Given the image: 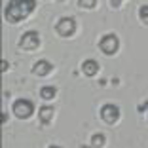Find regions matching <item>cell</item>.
Here are the masks:
<instances>
[{"mask_svg":"<svg viewBox=\"0 0 148 148\" xmlns=\"http://www.w3.org/2000/svg\"><path fill=\"white\" fill-rule=\"evenodd\" d=\"M36 10V0H10L6 4L4 15L8 23H19L27 19Z\"/></svg>","mask_w":148,"mask_h":148,"instance_id":"cell-1","label":"cell"},{"mask_svg":"<svg viewBox=\"0 0 148 148\" xmlns=\"http://www.w3.org/2000/svg\"><path fill=\"white\" fill-rule=\"evenodd\" d=\"M12 110L19 120H27V118H31L34 114V105L29 99H17V101H13Z\"/></svg>","mask_w":148,"mask_h":148,"instance_id":"cell-2","label":"cell"},{"mask_svg":"<svg viewBox=\"0 0 148 148\" xmlns=\"http://www.w3.org/2000/svg\"><path fill=\"white\" fill-rule=\"evenodd\" d=\"M99 49L105 55H114L120 49V40H118L116 34H105L99 40Z\"/></svg>","mask_w":148,"mask_h":148,"instance_id":"cell-3","label":"cell"},{"mask_svg":"<svg viewBox=\"0 0 148 148\" xmlns=\"http://www.w3.org/2000/svg\"><path fill=\"white\" fill-rule=\"evenodd\" d=\"M55 31L59 36H65V38H69V36H72L74 32H76V21H74V17H63L57 21L55 25Z\"/></svg>","mask_w":148,"mask_h":148,"instance_id":"cell-4","label":"cell"},{"mask_svg":"<svg viewBox=\"0 0 148 148\" xmlns=\"http://www.w3.org/2000/svg\"><path fill=\"white\" fill-rule=\"evenodd\" d=\"M101 118H103V122L112 125V123L118 122V118H120V108H118L116 105H112V103L103 105V108H101Z\"/></svg>","mask_w":148,"mask_h":148,"instance_id":"cell-5","label":"cell"},{"mask_svg":"<svg viewBox=\"0 0 148 148\" xmlns=\"http://www.w3.org/2000/svg\"><path fill=\"white\" fill-rule=\"evenodd\" d=\"M19 46L23 49H36L40 46V34L36 31H27L19 40Z\"/></svg>","mask_w":148,"mask_h":148,"instance_id":"cell-6","label":"cell"},{"mask_svg":"<svg viewBox=\"0 0 148 148\" xmlns=\"http://www.w3.org/2000/svg\"><path fill=\"white\" fill-rule=\"evenodd\" d=\"M51 70H53V65L48 59H40V61H36L34 66H32V74H34V76H48Z\"/></svg>","mask_w":148,"mask_h":148,"instance_id":"cell-7","label":"cell"},{"mask_svg":"<svg viewBox=\"0 0 148 148\" xmlns=\"http://www.w3.org/2000/svg\"><path fill=\"white\" fill-rule=\"evenodd\" d=\"M82 72H84V76H95L99 72V63L95 59H86L82 63Z\"/></svg>","mask_w":148,"mask_h":148,"instance_id":"cell-8","label":"cell"},{"mask_svg":"<svg viewBox=\"0 0 148 148\" xmlns=\"http://www.w3.org/2000/svg\"><path fill=\"white\" fill-rule=\"evenodd\" d=\"M53 114H55V108H53V106H40V112H38L40 122L42 123H49L51 118H53Z\"/></svg>","mask_w":148,"mask_h":148,"instance_id":"cell-9","label":"cell"},{"mask_svg":"<svg viewBox=\"0 0 148 148\" xmlns=\"http://www.w3.org/2000/svg\"><path fill=\"white\" fill-rule=\"evenodd\" d=\"M55 95H57V89L53 86H44L42 89H40V97H42L44 101H51V99H55Z\"/></svg>","mask_w":148,"mask_h":148,"instance_id":"cell-10","label":"cell"},{"mask_svg":"<svg viewBox=\"0 0 148 148\" xmlns=\"http://www.w3.org/2000/svg\"><path fill=\"white\" fill-rule=\"evenodd\" d=\"M105 143H106V137L103 135V133H95V135H91V144H93V148L105 146Z\"/></svg>","mask_w":148,"mask_h":148,"instance_id":"cell-11","label":"cell"},{"mask_svg":"<svg viewBox=\"0 0 148 148\" xmlns=\"http://www.w3.org/2000/svg\"><path fill=\"white\" fill-rule=\"evenodd\" d=\"M78 4H80V8H84V10H91V8L97 6V0H78Z\"/></svg>","mask_w":148,"mask_h":148,"instance_id":"cell-12","label":"cell"},{"mask_svg":"<svg viewBox=\"0 0 148 148\" xmlns=\"http://www.w3.org/2000/svg\"><path fill=\"white\" fill-rule=\"evenodd\" d=\"M139 17H140V21H143V23H146V25H148V4L140 6V10H139Z\"/></svg>","mask_w":148,"mask_h":148,"instance_id":"cell-13","label":"cell"},{"mask_svg":"<svg viewBox=\"0 0 148 148\" xmlns=\"http://www.w3.org/2000/svg\"><path fill=\"white\" fill-rule=\"evenodd\" d=\"M139 112H148V101H144L143 105L139 106Z\"/></svg>","mask_w":148,"mask_h":148,"instance_id":"cell-14","label":"cell"},{"mask_svg":"<svg viewBox=\"0 0 148 148\" xmlns=\"http://www.w3.org/2000/svg\"><path fill=\"white\" fill-rule=\"evenodd\" d=\"M8 66H10V65H8V61L4 59V61H2V70H8Z\"/></svg>","mask_w":148,"mask_h":148,"instance_id":"cell-15","label":"cell"},{"mask_svg":"<svg viewBox=\"0 0 148 148\" xmlns=\"http://www.w3.org/2000/svg\"><path fill=\"white\" fill-rule=\"evenodd\" d=\"M6 122H8V114L2 112V123H6Z\"/></svg>","mask_w":148,"mask_h":148,"instance_id":"cell-16","label":"cell"},{"mask_svg":"<svg viewBox=\"0 0 148 148\" xmlns=\"http://www.w3.org/2000/svg\"><path fill=\"white\" fill-rule=\"evenodd\" d=\"M122 4V0H112V6H120Z\"/></svg>","mask_w":148,"mask_h":148,"instance_id":"cell-17","label":"cell"},{"mask_svg":"<svg viewBox=\"0 0 148 148\" xmlns=\"http://www.w3.org/2000/svg\"><path fill=\"white\" fill-rule=\"evenodd\" d=\"M49 148H61V146H57V144H51V146H49Z\"/></svg>","mask_w":148,"mask_h":148,"instance_id":"cell-18","label":"cell"},{"mask_svg":"<svg viewBox=\"0 0 148 148\" xmlns=\"http://www.w3.org/2000/svg\"><path fill=\"white\" fill-rule=\"evenodd\" d=\"M80 148H89V146H86V144H82V146H80Z\"/></svg>","mask_w":148,"mask_h":148,"instance_id":"cell-19","label":"cell"}]
</instances>
